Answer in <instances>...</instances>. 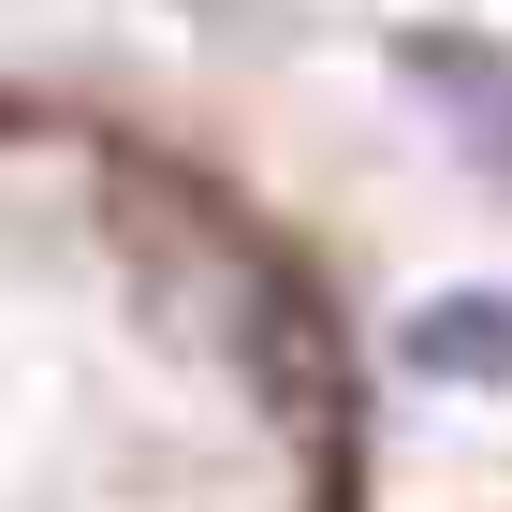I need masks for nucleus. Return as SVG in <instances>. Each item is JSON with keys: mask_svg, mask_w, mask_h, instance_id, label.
Here are the masks:
<instances>
[{"mask_svg": "<svg viewBox=\"0 0 512 512\" xmlns=\"http://www.w3.org/2000/svg\"><path fill=\"white\" fill-rule=\"evenodd\" d=\"M0 512H381L322 220L88 74H0Z\"/></svg>", "mask_w": 512, "mask_h": 512, "instance_id": "f257e3e1", "label": "nucleus"}]
</instances>
